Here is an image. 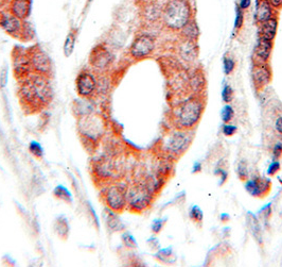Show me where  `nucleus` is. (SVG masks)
Here are the masks:
<instances>
[{
  "label": "nucleus",
  "instance_id": "f257e3e1",
  "mask_svg": "<svg viewBox=\"0 0 282 267\" xmlns=\"http://www.w3.org/2000/svg\"><path fill=\"white\" fill-rule=\"evenodd\" d=\"M18 82V96L26 110L36 112L52 101L53 89L49 77L32 73Z\"/></svg>",
  "mask_w": 282,
  "mask_h": 267
},
{
  "label": "nucleus",
  "instance_id": "f03ea898",
  "mask_svg": "<svg viewBox=\"0 0 282 267\" xmlns=\"http://www.w3.org/2000/svg\"><path fill=\"white\" fill-rule=\"evenodd\" d=\"M163 22L167 28L179 31L192 19V9L188 0H169L163 10Z\"/></svg>",
  "mask_w": 282,
  "mask_h": 267
},
{
  "label": "nucleus",
  "instance_id": "7ed1b4c3",
  "mask_svg": "<svg viewBox=\"0 0 282 267\" xmlns=\"http://www.w3.org/2000/svg\"><path fill=\"white\" fill-rule=\"evenodd\" d=\"M204 101L199 96H192L181 102L174 112V121L178 129H190L197 124L203 114Z\"/></svg>",
  "mask_w": 282,
  "mask_h": 267
},
{
  "label": "nucleus",
  "instance_id": "20e7f679",
  "mask_svg": "<svg viewBox=\"0 0 282 267\" xmlns=\"http://www.w3.org/2000/svg\"><path fill=\"white\" fill-rule=\"evenodd\" d=\"M0 28L11 37L22 41H29L34 37L30 25L14 16L9 11L0 14Z\"/></svg>",
  "mask_w": 282,
  "mask_h": 267
},
{
  "label": "nucleus",
  "instance_id": "39448f33",
  "mask_svg": "<svg viewBox=\"0 0 282 267\" xmlns=\"http://www.w3.org/2000/svg\"><path fill=\"white\" fill-rule=\"evenodd\" d=\"M77 129L80 134L90 140L93 143H97L104 133V123L101 116L93 113L80 116L77 122Z\"/></svg>",
  "mask_w": 282,
  "mask_h": 267
},
{
  "label": "nucleus",
  "instance_id": "423d86ee",
  "mask_svg": "<svg viewBox=\"0 0 282 267\" xmlns=\"http://www.w3.org/2000/svg\"><path fill=\"white\" fill-rule=\"evenodd\" d=\"M153 193L145 184H136L128 188L126 198L128 207L133 212H142L149 208L152 203Z\"/></svg>",
  "mask_w": 282,
  "mask_h": 267
},
{
  "label": "nucleus",
  "instance_id": "0eeeda50",
  "mask_svg": "<svg viewBox=\"0 0 282 267\" xmlns=\"http://www.w3.org/2000/svg\"><path fill=\"white\" fill-rule=\"evenodd\" d=\"M126 193H128V187L123 184H110L103 191V201L108 209L117 213H121L128 207Z\"/></svg>",
  "mask_w": 282,
  "mask_h": 267
},
{
  "label": "nucleus",
  "instance_id": "6e6552de",
  "mask_svg": "<svg viewBox=\"0 0 282 267\" xmlns=\"http://www.w3.org/2000/svg\"><path fill=\"white\" fill-rule=\"evenodd\" d=\"M32 72L49 77L52 72V61L48 53L38 45L28 49Z\"/></svg>",
  "mask_w": 282,
  "mask_h": 267
},
{
  "label": "nucleus",
  "instance_id": "1a4fd4ad",
  "mask_svg": "<svg viewBox=\"0 0 282 267\" xmlns=\"http://www.w3.org/2000/svg\"><path fill=\"white\" fill-rule=\"evenodd\" d=\"M12 63L14 76H15V79H17L18 81L23 80L26 77L33 73L28 49H25L23 47L14 48L12 53Z\"/></svg>",
  "mask_w": 282,
  "mask_h": 267
},
{
  "label": "nucleus",
  "instance_id": "9d476101",
  "mask_svg": "<svg viewBox=\"0 0 282 267\" xmlns=\"http://www.w3.org/2000/svg\"><path fill=\"white\" fill-rule=\"evenodd\" d=\"M155 49V39L151 34H140L134 40L130 48V53L134 59L141 60L149 57Z\"/></svg>",
  "mask_w": 282,
  "mask_h": 267
},
{
  "label": "nucleus",
  "instance_id": "9b49d317",
  "mask_svg": "<svg viewBox=\"0 0 282 267\" xmlns=\"http://www.w3.org/2000/svg\"><path fill=\"white\" fill-rule=\"evenodd\" d=\"M112 62V54L107 47L103 44H99L91 49L89 54V64L99 72L106 70Z\"/></svg>",
  "mask_w": 282,
  "mask_h": 267
},
{
  "label": "nucleus",
  "instance_id": "f8f14e48",
  "mask_svg": "<svg viewBox=\"0 0 282 267\" xmlns=\"http://www.w3.org/2000/svg\"><path fill=\"white\" fill-rule=\"evenodd\" d=\"M98 88V83L94 74L89 72H82L76 77L75 89L76 93L81 98H90Z\"/></svg>",
  "mask_w": 282,
  "mask_h": 267
},
{
  "label": "nucleus",
  "instance_id": "ddd939ff",
  "mask_svg": "<svg viewBox=\"0 0 282 267\" xmlns=\"http://www.w3.org/2000/svg\"><path fill=\"white\" fill-rule=\"evenodd\" d=\"M252 80L257 89H262L272 81V69L267 63H258L252 69Z\"/></svg>",
  "mask_w": 282,
  "mask_h": 267
},
{
  "label": "nucleus",
  "instance_id": "4468645a",
  "mask_svg": "<svg viewBox=\"0 0 282 267\" xmlns=\"http://www.w3.org/2000/svg\"><path fill=\"white\" fill-rule=\"evenodd\" d=\"M190 144V136L186 132L181 131L174 133L167 143V149L173 154H181Z\"/></svg>",
  "mask_w": 282,
  "mask_h": 267
},
{
  "label": "nucleus",
  "instance_id": "2eb2a0df",
  "mask_svg": "<svg viewBox=\"0 0 282 267\" xmlns=\"http://www.w3.org/2000/svg\"><path fill=\"white\" fill-rule=\"evenodd\" d=\"M271 180L266 178H253L246 182L245 187L253 197H262L271 188Z\"/></svg>",
  "mask_w": 282,
  "mask_h": 267
},
{
  "label": "nucleus",
  "instance_id": "dca6fc26",
  "mask_svg": "<svg viewBox=\"0 0 282 267\" xmlns=\"http://www.w3.org/2000/svg\"><path fill=\"white\" fill-rule=\"evenodd\" d=\"M9 12L14 16L26 20L31 14V0H11Z\"/></svg>",
  "mask_w": 282,
  "mask_h": 267
},
{
  "label": "nucleus",
  "instance_id": "f3484780",
  "mask_svg": "<svg viewBox=\"0 0 282 267\" xmlns=\"http://www.w3.org/2000/svg\"><path fill=\"white\" fill-rule=\"evenodd\" d=\"M94 172L98 176V178H100L101 180H107L115 172L114 163H112L109 159L104 157L100 158L95 162Z\"/></svg>",
  "mask_w": 282,
  "mask_h": 267
},
{
  "label": "nucleus",
  "instance_id": "a211bd4d",
  "mask_svg": "<svg viewBox=\"0 0 282 267\" xmlns=\"http://www.w3.org/2000/svg\"><path fill=\"white\" fill-rule=\"evenodd\" d=\"M274 17V9L267 0H257L256 3V22L260 25Z\"/></svg>",
  "mask_w": 282,
  "mask_h": 267
},
{
  "label": "nucleus",
  "instance_id": "6ab92c4d",
  "mask_svg": "<svg viewBox=\"0 0 282 267\" xmlns=\"http://www.w3.org/2000/svg\"><path fill=\"white\" fill-rule=\"evenodd\" d=\"M273 50V41L259 38L258 44L256 47V57L259 59V63H267L271 58Z\"/></svg>",
  "mask_w": 282,
  "mask_h": 267
},
{
  "label": "nucleus",
  "instance_id": "aec40b11",
  "mask_svg": "<svg viewBox=\"0 0 282 267\" xmlns=\"http://www.w3.org/2000/svg\"><path fill=\"white\" fill-rule=\"evenodd\" d=\"M103 216L105 220V223H106V227L110 232H118V231H121L124 229L123 222L119 219L118 213L115 212V211L106 208L104 210Z\"/></svg>",
  "mask_w": 282,
  "mask_h": 267
},
{
  "label": "nucleus",
  "instance_id": "412c9836",
  "mask_svg": "<svg viewBox=\"0 0 282 267\" xmlns=\"http://www.w3.org/2000/svg\"><path fill=\"white\" fill-rule=\"evenodd\" d=\"M277 29H278V19L277 17L274 16L269 20H266V22L260 24V30H259L260 38L273 41L275 37H276Z\"/></svg>",
  "mask_w": 282,
  "mask_h": 267
},
{
  "label": "nucleus",
  "instance_id": "4be33fe9",
  "mask_svg": "<svg viewBox=\"0 0 282 267\" xmlns=\"http://www.w3.org/2000/svg\"><path fill=\"white\" fill-rule=\"evenodd\" d=\"M53 230L55 234L62 240H67L70 233V224L67 216L62 214L56 217L53 222Z\"/></svg>",
  "mask_w": 282,
  "mask_h": 267
},
{
  "label": "nucleus",
  "instance_id": "5701e85b",
  "mask_svg": "<svg viewBox=\"0 0 282 267\" xmlns=\"http://www.w3.org/2000/svg\"><path fill=\"white\" fill-rule=\"evenodd\" d=\"M179 52L181 58L186 60V61H194L199 54V51H197V47L195 45L194 41H190L187 40L185 42H182L180 48H179Z\"/></svg>",
  "mask_w": 282,
  "mask_h": 267
},
{
  "label": "nucleus",
  "instance_id": "b1692460",
  "mask_svg": "<svg viewBox=\"0 0 282 267\" xmlns=\"http://www.w3.org/2000/svg\"><path fill=\"white\" fill-rule=\"evenodd\" d=\"M163 10L164 8H161V6H159L155 2L146 3L144 8V18L147 22L151 23L156 22L157 19L161 18V16H163Z\"/></svg>",
  "mask_w": 282,
  "mask_h": 267
},
{
  "label": "nucleus",
  "instance_id": "393cba45",
  "mask_svg": "<svg viewBox=\"0 0 282 267\" xmlns=\"http://www.w3.org/2000/svg\"><path fill=\"white\" fill-rule=\"evenodd\" d=\"M247 226L256 241H258L259 244H262V231H261L260 223L257 220V216L250 212L247 213Z\"/></svg>",
  "mask_w": 282,
  "mask_h": 267
},
{
  "label": "nucleus",
  "instance_id": "a878e982",
  "mask_svg": "<svg viewBox=\"0 0 282 267\" xmlns=\"http://www.w3.org/2000/svg\"><path fill=\"white\" fill-rule=\"evenodd\" d=\"M76 37H77L76 30H74V29H71L67 34V37L64 41V45H63V53H64L66 58L71 57L73 51H74Z\"/></svg>",
  "mask_w": 282,
  "mask_h": 267
},
{
  "label": "nucleus",
  "instance_id": "bb28decb",
  "mask_svg": "<svg viewBox=\"0 0 282 267\" xmlns=\"http://www.w3.org/2000/svg\"><path fill=\"white\" fill-rule=\"evenodd\" d=\"M53 195L56 199L69 203V205H71L73 202V196L65 185H56L53 189Z\"/></svg>",
  "mask_w": 282,
  "mask_h": 267
},
{
  "label": "nucleus",
  "instance_id": "cd10ccee",
  "mask_svg": "<svg viewBox=\"0 0 282 267\" xmlns=\"http://www.w3.org/2000/svg\"><path fill=\"white\" fill-rule=\"evenodd\" d=\"M182 32V35L190 41H196L197 38H199L200 35V31H199V27H197L195 20L191 19L190 22L182 28L180 30Z\"/></svg>",
  "mask_w": 282,
  "mask_h": 267
},
{
  "label": "nucleus",
  "instance_id": "c85d7f7f",
  "mask_svg": "<svg viewBox=\"0 0 282 267\" xmlns=\"http://www.w3.org/2000/svg\"><path fill=\"white\" fill-rule=\"evenodd\" d=\"M88 98H82L80 100L74 101V111H76V113H79L80 116L86 115L89 113H93V104L90 103V101L87 100Z\"/></svg>",
  "mask_w": 282,
  "mask_h": 267
},
{
  "label": "nucleus",
  "instance_id": "c756f323",
  "mask_svg": "<svg viewBox=\"0 0 282 267\" xmlns=\"http://www.w3.org/2000/svg\"><path fill=\"white\" fill-rule=\"evenodd\" d=\"M157 260H159L160 262L164 263H171L172 262V258L174 257L173 255V250L171 247L169 248H165V249H160L156 255H155Z\"/></svg>",
  "mask_w": 282,
  "mask_h": 267
},
{
  "label": "nucleus",
  "instance_id": "7c9ffc66",
  "mask_svg": "<svg viewBox=\"0 0 282 267\" xmlns=\"http://www.w3.org/2000/svg\"><path fill=\"white\" fill-rule=\"evenodd\" d=\"M29 151L32 156L36 159H41L44 157V153H45L43 146H41L40 143H38L37 140H31L29 144Z\"/></svg>",
  "mask_w": 282,
  "mask_h": 267
},
{
  "label": "nucleus",
  "instance_id": "2f4dec72",
  "mask_svg": "<svg viewBox=\"0 0 282 267\" xmlns=\"http://www.w3.org/2000/svg\"><path fill=\"white\" fill-rule=\"evenodd\" d=\"M121 240H122V243L124 244V246H125L126 248L136 249L138 247L136 238L134 237V235L131 232H129V231H125V232L122 233Z\"/></svg>",
  "mask_w": 282,
  "mask_h": 267
},
{
  "label": "nucleus",
  "instance_id": "473e14b6",
  "mask_svg": "<svg viewBox=\"0 0 282 267\" xmlns=\"http://www.w3.org/2000/svg\"><path fill=\"white\" fill-rule=\"evenodd\" d=\"M235 115V111L234 108L231 107V105H225L222 110V119L225 124L229 123L232 118H234Z\"/></svg>",
  "mask_w": 282,
  "mask_h": 267
},
{
  "label": "nucleus",
  "instance_id": "72a5a7b5",
  "mask_svg": "<svg viewBox=\"0 0 282 267\" xmlns=\"http://www.w3.org/2000/svg\"><path fill=\"white\" fill-rule=\"evenodd\" d=\"M244 24V13L243 10L237 6L236 9V19H235V30H240Z\"/></svg>",
  "mask_w": 282,
  "mask_h": 267
},
{
  "label": "nucleus",
  "instance_id": "f704fd0d",
  "mask_svg": "<svg viewBox=\"0 0 282 267\" xmlns=\"http://www.w3.org/2000/svg\"><path fill=\"white\" fill-rule=\"evenodd\" d=\"M203 211L200 209V207L193 206L190 210V219L193 220L196 222H201L203 221Z\"/></svg>",
  "mask_w": 282,
  "mask_h": 267
},
{
  "label": "nucleus",
  "instance_id": "c9c22d12",
  "mask_svg": "<svg viewBox=\"0 0 282 267\" xmlns=\"http://www.w3.org/2000/svg\"><path fill=\"white\" fill-rule=\"evenodd\" d=\"M235 66H236V63H235L234 60L230 59V58H227V57L224 58V60H223V67H224V73L225 74L230 75L232 72H234Z\"/></svg>",
  "mask_w": 282,
  "mask_h": 267
},
{
  "label": "nucleus",
  "instance_id": "e433bc0d",
  "mask_svg": "<svg viewBox=\"0 0 282 267\" xmlns=\"http://www.w3.org/2000/svg\"><path fill=\"white\" fill-rule=\"evenodd\" d=\"M238 175L241 180H246L248 177V171H247V164L245 161H241L238 165Z\"/></svg>",
  "mask_w": 282,
  "mask_h": 267
},
{
  "label": "nucleus",
  "instance_id": "4c0bfd02",
  "mask_svg": "<svg viewBox=\"0 0 282 267\" xmlns=\"http://www.w3.org/2000/svg\"><path fill=\"white\" fill-rule=\"evenodd\" d=\"M232 97H234V89H232V88L228 86V84H226V86L224 87L223 92H222V98H223L224 102H226V103L231 102Z\"/></svg>",
  "mask_w": 282,
  "mask_h": 267
},
{
  "label": "nucleus",
  "instance_id": "58836bf2",
  "mask_svg": "<svg viewBox=\"0 0 282 267\" xmlns=\"http://www.w3.org/2000/svg\"><path fill=\"white\" fill-rule=\"evenodd\" d=\"M87 212L89 213V215H90V219H91V221H93V222L96 224V227L97 228H99V226H100V222H99V217H98V215L96 214V211H95V209L91 207V205L90 203L87 201Z\"/></svg>",
  "mask_w": 282,
  "mask_h": 267
},
{
  "label": "nucleus",
  "instance_id": "ea45409f",
  "mask_svg": "<svg viewBox=\"0 0 282 267\" xmlns=\"http://www.w3.org/2000/svg\"><path fill=\"white\" fill-rule=\"evenodd\" d=\"M280 167L281 165L278 161H274V162L271 163L269 168H267V174H269V176H275L280 171Z\"/></svg>",
  "mask_w": 282,
  "mask_h": 267
},
{
  "label": "nucleus",
  "instance_id": "a19ab883",
  "mask_svg": "<svg viewBox=\"0 0 282 267\" xmlns=\"http://www.w3.org/2000/svg\"><path fill=\"white\" fill-rule=\"evenodd\" d=\"M237 132V127L234 125H224L223 126V134L226 136H232Z\"/></svg>",
  "mask_w": 282,
  "mask_h": 267
},
{
  "label": "nucleus",
  "instance_id": "79ce46f5",
  "mask_svg": "<svg viewBox=\"0 0 282 267\" xmlns=\"http://www.w3.org/2000/svg\"><path fill=\"white\" fill-rule=\"evenodd\" d=\"M165 224V220H155L152 223V231L154 233H159Z\"/></svg>",
  "mask_w": 282,
  "mask_h": 267
},
{
  "label": "nucleus",
  "instance_id": "37998d69",
  "mask_svg": "<svg viewBox=\"0 0 282 267\" xmlns=\"http://www.w3.org/2000/svg\"><path fill=\"white\" fill-rule=\"evenodd\" d=\"M259 215L261 217H263V220L267 221L270 219V216L272 215V206H271V203H269L266 207H264L262 210L260 211L259 212Z\"/></svg>",
  "mask_w": 282,
  "mask_h": 267
},
{
  "label": "nucleus",
  "instance_id": "c03bdc74",
  "mask_svg": "<svg viewBox=\"0 0 282 267\" xmlns=\"http://www.w3.org/2000/svg\"><path fill=\"white\" fill-rule=\"evenodd\" d=\"M6 82H8V69H6V67H3L0 72V87L4 88Z\"/></svg>",
  "mask_w": 282,
  "mask_h": 267
},
{
  "label": "nucleus",
  "instance_id": "a18cd8bd",
  "mask_svg": "<svg viewBox=\"0 0 282 267\" xmlns=\"http://www.w3.org/2000/svg\"><path fill=\"white\" fill-rule=\"evenodd\" d=\"M273 154L274 157L276 159H279L282 156V143L279 142L276 145L274 146V149H273Z\"/></svg>",
  "mask_w": 282,
  "mask_h": 267
},
{
  "label": "nucleus",
  "instance_id": "49530a36",
  "mask_svg": "<svg viewBox=\"0 0 282 267\" xmlns=\"http://www.w3.org/2000/svg\"><path fill=\"white\" fill-rule=\"evenodd\" d=\"M267 1L270 2L274 10L282 9V0H267Z\"/></svg>",
  "mask_w": 282,
  "mask_h": 267
},
{
  "label": "nucleus",
  "instance_id": "de8ad7c7",
  "mask_svg": "<svg viewBox=\"0 0 282 267\" xmlns=\"http://www.w3.org/2000/svg\"><path fill=\"white\" fill-rule=\"evenodd\" d=\"M251 4V0H240L239 2V8L242 10H246L248 9Z\"/></svg>",
  "mask_w": 282,
  "mask_h": 267
},
{
  "label": "nucleus",
  "instance_id": "09e8293b",
  "mask_svg": "<svg viewBox=\"0 0 282 267\" xmlns=\"http://www.w3.org/2000/svg\"><path fill=\"white\" fill-rule=\"evenodd\" d=\"M215 175H220L221 176V182H220V184H222V183H224L225 181H226V179H227V173L225 172L224 170H216V172H215Z\"/></svg>",
  "mask_w": 282,
  "mask_h": 267
},
{
  "label": "nucleus",
  "instance_id": "8fccbe9b",
  "mask_svg": "<svg viewBox=\"0 0 282 267\" xmlns=\"http://www.w3.org/2000/svg\"><path fill=\"white\" fill-rule=\"evenodd\" d=\"M147 244L150 245V247L151 248H158L159 247V243L157 241V238L156 237H151L149 241H147Z\"/></svg>",
  "mask_w": 282,
  "mask_h": 267
},
{
  "label": "nucleus",
  "instance_id": "3c124183",
  "mask_svg": "<svg viewBox=\"0 0 282 267\" xmlns=\"http://www.w3.org/2000/svg\"><path fill=\"white\" fill-rule=\"evenodd\" d=\"M275 128H276V130L282 135V116H280L276 119V123H275Z\"/></svg>",
  "mask_w": 282,
  "mask_h": 267
},
{
  "label": "nucleus",
  "instance_id": "603ef678",
  "mask_svg": "<svg viewBox=\"0 0 282 267\" xmlns=\"http://www.w3.org/2000/svg\"><path fill=\"white\" fill-rule=\"evenodd\" d=\"M201 170H202V165H201V163H195V164H194V168H193V172H194V173H196V172H201Z\"/></svg>",
  "mask_w": 282,
  "mask_h": 267
},
{
  "label": "nucleus",
  "instance_id": "864d4df0",
  "mask_svg": "<svg viewBox=\"0 0 282 267\" xmlns=\"http://www.w3.org/2000/svg\"><path fill=\"white\" fill-rule=\"evenodd\" d=\"M221 220H222L223 222H227V221L229 220V215H227V214H223V215H221Z\"/></svg>",
  "mask_w": 282,
  "mask_h": 267
},
{
  "label": "nucleus",
  "instance_id": "5fc2aeb1",
  "mask_svg": "<svg viewBox=\"0 0 282 267\" xmlns=\"http://www.w3.org/2000/svg\"><path fill=\"white\" fill-rule=\"evenodd\" d=\"M95 1V0H87V5H89L90 3H93Z\"/></svg>",
  "mask_w": 282,
  "mask_h": 267
},
{
  "label": "nucleus",
  "instance_id": "6e6d98bb",
  "mask_svg": "<svg viewBox=\"0 0 282 267\" xmlns=\"http://www.w3.org/2000/svg\"><path fill=\"white\" fill-rule=\"evenodd\" d=\"M279 181H280V182H281V183H282V180H281V179H279Z\"/></svg>",
  "mask_w": 282,
  "mask_h": 267
}]
</instances>
